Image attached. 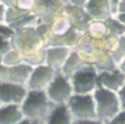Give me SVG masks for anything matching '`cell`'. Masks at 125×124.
Returning <instances> with one entry per match:
<instances>
[{
    "label": "cell",
    "mask_w": 125,
    "mask_h": 124,
    "mask_svg": "<svg viewBox=\"0 0 125 124\" xmlns=\"http://www.w3.org/2000/svg\"><path fill=\"white\" fill-rule=\"evenodd\" d=\"M84 64H85V62L82 60V58L80 57L78 52L73 48L71 50L70 54L68 55L67 59L65 60L64 63L62 64V68L59 71L62 72L63 75L69 77Z\"/></svg>",
    "instance_id": "e0dca14e"
},
{
    "label": "cell",
    "mask_w": 125,
    "mask_h": 124,
    "mask_svg": "<svg viewBox=\"0 0 125 124\" xmlns=\"http://www.w3.org/2000/svg\"><path fill=\"white\" fill-rule=\"evenodd\" d=\"M8 6L0 2V24H6V13Z\"/></svg>",
    "instance_id": "d4e9b609"
},
{
    "label": "cell",
    "mask_w": 125,
    "mask_h": 124,
    "mask_svg": "<svg viewBox=\"0 0 125 124\" xmlns=\"http://www.w3.org/2000/svg\"><path fill=\"white\" fill-rule=\"evenodd\" d=\"M120 1H121V0H120Z\"/></svg>",
    "instance_id": "8d00e7d4"
},
{
    "label": "cell",
    "mask_w": 125,
    "mask_h": 124,
    "mask_svg": "<svg viewBox=\"0 0 125 124\" xmlns=\"http://www.w3.org/2000/svg\"><path fill=\"white\" fill-rule=\"evenodd\" d=\"M73 48L60 45H49L45 47V62L44 63L59 71L68 55Z\"/></svg>",
    "instance_id": "30bf717a"
},
{
    "label": "cell",
    "mask_w": 125,
    "mask_h": 124,
    "mask_svg": "<svg viewBox=\"0 0 125 124\" xmlns=\"http://www.w3.org/2000/svg\"><path fill=\"white\" fill-rule=\"evenodd\" d=\"M124 37H125V34H124Z\"/></svg>",
    "instance_id": "d590c367"
},
{
    "label": "cell",
    "mask_w": 125,
    "mask_h": 124,
    "mask_svg": "<svg viewBox=\"0 0 125 124\" xmlns=\"http://www.w3.org/2000/svg\"><path fill=\"white\" fill-rule=\"evenodd\" d=\"M88 0H66V3L71 4L73 6H78V7H84Z\"/></svg>",
    "instance_id": "f1b7e54d"
},
{
    "label": "cell",
    "mask_w": 125,
    "mask_h": 124,
    "mask_svg": "<svg viewBox=\"0 0 125 124\" xmlns=\"http://www.w3.org/2000/svg\"><path fill=\"white\" fill-rule=\"evenodd\" d=\"M105 24L107 26L108 35L115 36V37H121L125 34V26L114 17L111 16L105 21Z\"/></svg>",
    "instance_id": "ffe728a7"
},
{
    "label": "cell",
    "mask_w": 125,
    "mask_h": 124,
    "mask_svg": "<svg viewBox=\"0 0 125 124\" xmlns=\"http://www.w3.org/2000/svg\"><path fill=\"white\" fill-rule=\"evenodd\" d=\"M56 72L57 70L53 69L45 63L34 66L25 85L27 90L45 91L53 80Z\"/></svg>",
    "instance_id": "ba28073f"
},
{
    "label": "cell",
    "mask_w": 125,
    "mask_h": 124,
    "mask_svg": "<svg viewBox=\"0 0 125 124\" xmlns=\"http://www.w3.org/2000/svg\"><path fill=\"white\" fill-rule=\"evenodd\" d=\"M49 25L51 36H62L73 27L71 21L64 13L57 16Z\"/></svg>",
    "instance_id": "2e32d148"
},
{
    "label": "cell",
    "mask_w": 125,
    "mask_h": 124,
    "mask_svg": "<svg viewBox=\"0 0 125 124\" xmlns=\"http://www.w3.org/2000/svg\"><path fill=\"white\" fill-rule=\"evenodd\" d=\"M125 84V75L115 68L110 71H98V85L117 93Z\"/></svg>",
    "instance_id": "8fae6325"
},
{
    "label": "cell",
    "mask_w": 125,
    "mask_h": 124,
    "mask_svg": "<svg viewBox=\"0 0 125 124\" xmlns=\"http://www.w3.org/2000/svg\"><path fill=\"white\" fill-rule=\"evenodd\" d=\"M105 124H125V109H120V111Z\"/></svg>",
    "instance_id": "cb8c5ba5"
},
{
    "label": "cell",
    "mask_w": 125,
    "mask_h": 124,
    "mask_svg": "<svg viewBox=\"0 0 125 124\" xmlns=\"http://www.w3.org/2000/svg\"><path fill=\"white\" fill-rule=\"evenodd\" d=\"M85 32L95 39H104L108 35L107 26L104 21L91 20L86 27Z\"/></svg>",
    "instance_id": "ac0fdd59"
},
{
    "label": "cell",
    "mask_w": 125,
    "mask_h": 124,
    "mask_svg": "<svg viewBox=\"0 0 125 124\" xmlns=\"http://www.w3.org/2000/svg\"><path fill=\"white\" fill-rule=\"evenodd\" d=\"M107 2H108L112 16H115L118 12V5H119L120 0H107Z\"/></svg>",
    "instance_id": "83f0119b"
},
{
    "label": "cell",
    "mask_w": 125,
    "mask_h": 124,
    "mask_svg": "<svg viewBox=\"0 0 125 124\" xmlns=\"http://www.w3.org/2000/svg\"><path fill=\"white\" fill-rule=\"evenodd\" d=\"M18 124H41L39 122H36V121H33V120H30V119H27V118H22Z\"/></svg>",
    "instance_id": "4dcf8cb0"
},
{
    "label": "cell",
    "mask_w": 125,
    "mask_h": 124,
    "mask_svg": "<svg viewBox=\"0 0 125 124\" xmlns=\"http://www.w3.org/2000/svg\"><path fill=\"white\" fill-rule=\"evenodd\" d=\"M114 17L125 26V13H117Z\"/></svg>",
    "instance_id": "f546056e"
},
{
    "label": "cell",
    "mask_w": 125,
    "mask_h": 124,
    "mask_svg": "<svg viewBox=\"0 0 125 124\" xmlns=\"http://www.w3.org/2000/svg\"><path fill=\"white\" fill-rule=\"evenodd\" d=\"M72 124H104L97 118L94 119H81V120H73Z\"/></svg>",
    "instance_id": "484cf974"
},
{
    "label": "cell",
    "mask_w": 125,
    "mask_h": 124,
    "mask_svg": "<svg viewBox=\"0 0 125 124\" xmlns=\"http://www.w3.org/2000/svg\"><path fill=\"white\" fill-rule=\"evenodd\" d=\"M92 95L95 101L97 119L103 123L105 124L120 111L121 106L117 93L98 86Z\"/></svg>",
    "instance_id": "7a4b0ae2"
},
{
    "label": "cell",
    "mask_w": 125,
    "mask_h": 124,
    "mask_svg": "<svg viewBox=\"0 0 125 124\" xmlns=\"http://www.w3.org/2000/svg\"><path fill=\"white\" fill-rule=\"evenodd\" d=\"M10 44L11 47L18 50L23 57L30 56L45 48L43 41L35 30V26H28L15 30Z\"/></svg>",
    "instance_id": "3957f363"
},
{
    "label": "cell",
    "mask_w": 125,
    "mask_h": 124,
    "mask_svg": "<svg viewBox=\"0 0 125 124\" xmlns=\"http://www.w3.org/2000/svg\"><path fill=\"white\" fill-rule=\"evenodd\" d=\"M85 63L94 65L105 53H107L105 48L104 39H95L83 32L74 48Z\"/></svg>",
    "instance_id": "277c9868"
},
{
    "label": "cell",
    "mask_w": 125,
    "mask_h": 124,
    "mask_svg": "<svg viewBox=\"0 0 125 124\" xmlns=\"http://www.w3.org/2000/svg\"><path fill=\"white\" fill-rule=\"evenodd\" d=\"M48 98L54 104H65L73 95L69 77L57 71L53 80L45 90Z\"/></svg>",
    "instance_id": "52a82bcc"
},
{
    "label": "cell",
    "mask_w": 125,
    "mask_h": 124,
    "mask_svg": "<svg viewBox=\"0 0 125 124\" xmlns=\"http://www.w3.org/2000/svg\"><path fill=\"white\" fill-rule=\"evenodd\" d=\"M69 80L73 94H93L98 85V70L92 64L85 63L76 70Z\"/></svg>",
    "instance_id": "5b68a950"
},
{
    "label": "cell",
    "mask_w": 125,
    "mask_h": 124,
    "mask_svg": "<svg viewBox=\"0 0 125 124\" xmlns=\"http://www.w3.org/2000/svg\"><path fill=\"white\" fill-rule=\"evenodd\" d=\"M94 66L98 71H110L117 68V64L111 58L109 53H105L95 64Z\"/></svg>",
    "instance_id": "44dd1931"
},
{
    "label": "cell",
    "mask_w": 125,
    "mask_h": 124,
    "mask_svg": "<svg viewBox=\"0 0 125 124\" xmlns=\"http://www.w3.org/2000/svg\"><path fill=\"white\" fill-rule=\"evenodd\" d=\"M119 102H120V106L121 109H125V84L122 86V88L117 92Z\"/></svg>",
    "instance_id": "4316f807"
},
{
    "label": "cell",
    "mask_w": 125,
    "mask_h": 124,
    "mask_svg": "<svg viewBox=\"0 0 125 124\" xmlns=\"http://www.w3.org/2000/svg\"><path fill=\"white\" fill-rule=\"evenodd\" d=\"M65 104L73 120L97 118L95 101L92 94H73Z\"/></svg>",
    "instance_id": "8992f818"
},
{
    "label": "cell",
    "mask_w": 125,
    "mask_h": 124,
    "mask_svg": "<svg viewBox=\"0 0 125 124\" xmlns=\"http://www.w3.org/2000/svg\"><path fill=\"white\" fill-rule=\"evenodd\" d=\"M110 56L116 64H118L122 60L125 59V37L124 36H121L119 38L117 46L110 53Z\"/></svg>",
    "instance_id": "603a6c76"
},
{
    "label": "cell",
    "mask_w": 125,
    "mask_h": 124,
    "mask_svg": "<svg viewBox=\"0 0 125 124\" xmlns=\"http://www.w3.org/2000/svg\"><path fill=\"white\" fill-rule=\"evenodd\" d=\"M83 8L91 20L105 21L112 16L107 0H88Z\"/></svg>",
    "instance_id": "7c38bea8"
},
{
    "label": "cell",
    "mask_w": 125,
    "mask_h": 124,
    "mask_svg": "<svg viewBox=\"0 0 125 124\" xmlns=\"http://www.w3.org/2000/svg\"><path fill=\"white\" fill-rule=\"evenodd\" d=\"M21 62H23V56L13 47L6 50L1 59V64L6 67H11Z\"/></svg>",
    "instance_id": "d6986e66"
},
{
    "label": "cell",
    "mask_w": 125,
    "mask_h": 124,
    "mask_svg": "<svg viewBox=\"0 0 125 124\" xmlns=\"http://www.w3.org/2000/svg\"><path fill=\"white\" fill-rule=\"evenodd\" d=\"M27 91L25 85L0 80V104H21Z\"/></svg>",
    "instance_id": "9c48e42d"
},
{
    "label": "cell",
    "mask_w": 125,
    "mask_h": 124,
    "mask_svg": "<svg viewBox=\"0 0 125 124\" xmlns=\"http://www.w3.org/2000/svg\"><path fill=\"white\" fill-rule=\"evenodd\" d=\"M56 104L48 98L45 91L28 90L22 103L20 104L24 118L43 124Z\"/></svg>",
    "instance_id": "6da1fadb"
},
{
    "label": "cell",
    "mask_w": 125,
    "mask_h": 124,
    "mask_svg": "<svg viewBox=\"0 0 125 124\" xmlns=\"http://www.w3.org/2000/svg\"><path fill=\"white\" fill-rule=\"evenodd\" d=\"M117 13H125V0H121L118 5V12Z\"/></svg>",
    "instance_id": "d6a6232c"
},
{
    "label": "cell",
    "mask_w": 125,
    "mask_h": 124,
    "mask_svg": "<svg viewBox=\"0 0 125 124\" xmlns=\"http://www.w3.org/2000/svg\"><path fill=\"white\" fill-rule=\"evenodd\" d=\"M0 2H2L3 4H5V5H7L8 7L10 6V2H11V0H0Z\"/></svg>",
    "instance_id": "e575fe53"
},
{
    "label": "cell",
    "mask_w": 125,
    "mask_h": 124,
    "mask_svg": "<svg viewBox=\"0 0 125 124\" xmlns=\"http://www.w3.org/2000/svg\"><path fill=\"white\" fill-rule=\"evenodd\" d=\"M44 62H45V48L30 55V56L23 57V62L29 64L32 67L43 64Z\"/></svg>",
    "instance_id": "7402d4cb"
},
{
    "label": "cell",
    "mask_w": 125,
    "mask_h": 124,
    "mask_svg": "<svg viewBox=\"0 0 125 124\" xmlns=\"http://www.w3.org/2000/svg\"><path fill=\"white\" fill-rule=\"evenodd\" d=\"M32 68H33L32 66H30L25 62H21L14 66L7 67V75L5 81L26 85V82L28 80Z\"/></svg>",
    "instance_id": "4fadbf2b"
},
{
    "label": "cell",
    "mask_w": 125,
    "mask_h": 124,
    "mask_svg": "<svg viewBox=\"0 0 125 124\" xmlns=\"http://www.w3.org/2000/svg\"><path fill=\"white\" fill-rule=\"evenodd\" d=\"M9 48H1L0 47V64H1V59H2V56H3V54H4V52L6 51V50H8Z\"/></svg>",
    "instance_id": "836d02e7"
},
{
    "label": "cell",
    "mask_w": 125,
    "mask_h": 124,
    "mask_svg": "<svg viewBox=\"0 0 125 124\" xmlns=\"http://www.w3.org/2000/svg\"><path fill=\"white\" fill-rule=\"evenodd\" d=\"M22 118L20 104H0V124H18Z\"/></svg>",
    "instance_id": "5bb4252c"
},
{
    "label": "cell",
    "mask_w": 125,
    "mask_h": 124,
    "mask_svg": "<svg viewBox=\"0 0 125 124\" xmlns=\"http://www.w3.org/2000/svg\"><path fill=\"white\" fill-rule=\"evenodd\" d=\"M117 68L125 75V59L124 60H122L118 64H117Z\"/></svg>",
    "instance_id": "1f68e13d"
},
{
    "label": "cell",
    "mask_w": 125,
    "mask_h": 124,
    "mask_svg": "<svg viewBox=\"0 0 125 124\" xmlns=\"http://www.w3.org/2000/svg\"><path fill=\"white\" fill-rule=\"evenodd\" d=\"M73 118L66 104H56L43 124H72Z\"/></svg>",
    "instance_id": "9a60e30c"
}]
</instances>
